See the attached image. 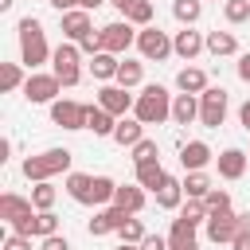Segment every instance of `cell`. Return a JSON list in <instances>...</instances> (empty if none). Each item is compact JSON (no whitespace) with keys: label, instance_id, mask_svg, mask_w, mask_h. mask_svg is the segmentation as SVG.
<instances>
[{"label":"cell","instance_id":"cell-1","mask_svg":"<svg viewBox=\"0 0 250 250\" xmlns=\"http://www.w3.org/2000/svg\"><path fill=\"white\" fill-rule=\"evenodd\" d=\"M133 117H141L145 125H160L172 117V102H168V90L164 86H145L137 94V105H133Z\"/></svg>","mask_w":250,"mask_h":250},{"label":"cell","instance_id":"cell-2","mask_svg":"<svg viewBox=\"0 0 250 250\" xmlns=\"http://www.w3.org/2000/svg\"><path fill=\"white\" fill-rule=\"evenodd\" d=\"M66 168H70V152H66V148H47V152L23 160V176L35 180V184H43V180H51V176H59V172H66Z\"/></svg>","mask_w":250,"mask_h":250},{"label":"cell","instance_id":"cell-3","mask_svg":"<svg viewBox=\"0 0 250 250\" xmlns=\"http://www.w3.org/2000/svg\"><path fill=\"white\" fill-rule=\"evenodd\" d=\"M20 55L27 66H39L51 51H47V35H43V23L39 20H20Z\"/></svg>","mask_w":250,"mask_h":250},{"label":"cell","instance_id":"cell-4","mask_svg":"<svg viewBox=\"0 0 250 250\" xmlns=\"http://www.w3.org/2000/svg\"><path fill=\"white\" fill-rule=\"evenodd\" d=\"M223 117H227V90H223V86H207V90L199 94V121H203L207 129H219Z\"/></svg>","mask_w":250,"mask_h":250},{"label":"cell","instance_id":"cell-5","mask_svg":"<svg viewBox=\"0 0 250 250\" xmlns=\"http://www.w3.org/2000/svg\"><path fill=\"white\" fill-rule=\"evenodd\" d=\"M137 47H141V55H145L148 62H160V59L172 55V39H168L160 27H145V31L137 35Z\"/></svg>","mask_w":250,"mask_h":250},{"label":"cell","instance_id":"cell-6","mask_svg":"<svg viewBox=\"0 0 250 250\" xmlns=\"http://www.w3.org/2000/svg\"><path fill=\"white\" fill-rule=\"evenodd\" d=\"M51 59H55V74H59V82H62V86H78V78H82V70H78V47L62 43Z\"/></svg>","mask_w":250,"mask_h":250},{"label":"cell","instance_id":"cell-7","mask_svg":"<svg viewBox=\"0 0 250 250\" xmlns=\"http://www.w3.org/2000/svg\"><path fill=\"white\" fill-rule=\"evenodd\" d=\"M59 90H62L59 74H31V78L23 82V98H27V102H55Z\"/></svg>","mask_w":250,"mask_h":250},{"label":"cell","instance_id":"cell-8","mask_svg":"<svg viewBox=\"0 0 250 250\" xmlns=\"http://www.w3.org/2000/svg\"><path fill=\"white\" fill-rule=\"evenodd\" d=\"M238 227H242V219L230 215V211H211L207 215V238L211 242H230L238 234Z\"/></svg>","mask_w":250,"mask_h":250},{"label":"cell","instance_id":"cell-9","mask_svg":"<svg viewBox=\"0 0 250 250\" xmlns=\"http://www.w3.org/2000/svg\"><path fill=\"white\" fill-rule=\"evenodd\" d=\"M51 121L62 125V129H86V105L78 102H51Z\"/></svg>","mask_w":250,"mask_h":250},{"label":"cell","instance_id":"cell-10","mask_svg":"<svg viewBox=\"0 0 250 250\" xmlns=\"http://www.w3.org/2000/svg\"><path fill=\"white\" fill-rule=\"evenodd\" d=\"M129 43H133V27H129V20H117V23H105V27H102V51L121 55V51H129Z\"/></svg>","mask_w":250,"mask_h":250},{"label":"cell","instance_id":"cell-11","mask_svg":"<svg viewBox=\"0 0 250 250\" xmlns=\"http://www.w3.org/2000/svg\"><path fill=\"white\" fill-rule=\"evenodd\" d=\"M98 105H102V109H109L113 117H125L137 102L129 98V90H125V86H102V90H98Z\"/></svg>","mask_w":250,"mask_h":250},{"label":"cell","instance_id":"cell-12","mask_svg":"<svg viewBox=\"0 0 250 250\" xmlns=\"http://www.w3.org/2000/svg\"><path fill=\"white\" fill-rule=\"evenodd\" d=\"M31 215H35V203H31V199H20V195H12V191L0 195V219H8L12 227H20V223L31 219Z\"/></svg>","mask_w":250,"mask_h":250},{"label":"cell","instance_id":"cell-13","mask_svg":"<svg viewBox=\"0 0 250 250\" xmlns=\"http://www.w3.org/2000/svg\"><path fill=\"white\" fill-rule=\"evenodd\" d=\"M129 223V211L125 207H105V211H98L94 219H90V234H109V230H121Z\"/></svg>","mask_w":250,"mask_h":250},{"label":"cell","instance_id":"cell-14","mask_svg":"<svg viewBox=\"0 0 250 250\" xmlns=\"http://www.w3.org/2000/svg\"><path fill=\"white\" fill-rule=\"evenodd\" d=\"M168 250H199L195 223H188V219H176V223H172V230H168Z\"/></svg>","mask_w":250,"mask_h":250},{"label":"cell","instance_id":"cell-15","mask_svg":"<svg viewBox=\"0 0 250 250\" xmlns=\"http://www.w3.org/2000/svg\"><path fill=\"white\" fill-rule=\"evenodd\" d=\"M180 164H184L188 172H203V168L211 164V148H207L203 141H188V145L180 148Z\"/></svg>","mask_w":250,"mask_h":250},{"label":"cell","instance_id":"cell-16","mask_svg":"<svg viewBox=\"0 0 250 250\" xmlns=\"http://www.w3.org/2000/svg\"><path fill=\"white\" fill-rule=\"evenodd\" d=\"M203 47H207V39H203L199 31H191V27L176 31V39H172V51H176L180 59H195V55H199Z\"/></svg>","mask_w":250,"mask_h":250},{"label":"cell","instance_id":"cell-17","mask_svg":"<svg viewBox=\"0 0 250 250\" xmlns=\"http://www.w3.org/2000/svg\"><path fill=\"white\" fill-rule=\"evenodd\" d=\"M246 160H250V156H246L242 148H227V152H219L215 164H219V176H223V180H238V176L246 172Z\"/></svg>","mask_w":250,"mask_h":250},{"label":"cell","instance_id":"cell-18","mask_svg":"<svg viewBox=\"0 0 250 250\" xmlns=\"http://www.w3.org/2000/svg\"><path fill=\"white\" fill-rule=\"evenodd\" d=\"M94 27H90V12L86 8H74V12H62V35L66 39H82V35H90Z\"/></svg>","mask_w":250,"mask_h":250},{"label":"cell","instance_id":"cell-19","mask_svg":"<svg viewBox=\"0 0 250 250\" xmlns=\"http://www.w3.org/2000/svg\"><path fill=\"white\" fill-rule=\"evenodd\" d=\"M86 129H94V137H113L117 121H113L109 109H102V105H86Z\"/></svg>","mask_w":250,"mask_h":250},{"label":"cell","instance_id":"cell-20","mask_svg":"<svg viewBox=\"0 0 250 250\" xmlns=\"http://www.w3.org/2000/svg\"><path fill=\"white\" fill-rule=\"evenodd\" d=\"M66 195H70L74 203H94V176L70 172V176H66Z\"/></svg>","mask_w":250,"mask_h":250},{"label":"cell","instance_id":"cell-21","mask_svg":"<svg viewBox=\"0 0 250 250\" xmlns=\"http://www.w3.org/2000/svg\"><path fill=\"white\" fill-rule=\"evenodd\" d=\"M195 117H199L195 94H176V102H172V121H176V125H191Z\"/></svg>","mask_w":250,"mask_h":250},{"label":"cell","instance_id":"cell-22","mask_svg":"<svg viewBox=\"0 0 250 250\" xmlns=\"http://www.w3.org/2000/svg\"><path fill=\"white\" fill-rule=\"evenodd\" d=\"M180 199H184V184L176 176H164V184L156 188V207L172 211V207H180Z\"/></svg>","mask_w":250,"mask_h":250},{"label":"cell","instance_id":"cell-23","mask_svg":"<svg viewBox=\"0 0 250 250\" xmlns=\"http://www.w3.org/2000/svg\"><path fill=\"white\" fill-rule=\"evenodd\" d=\"M117 66H121V62H117L113 51H98V55L90 59V74L102 78V82H105V78H117Z\"/></svg>","mask_w":250,"mask_h":250},{"label":"cell","instance_id":"cell-24","mask_svg":"<svg viewBox=\"0 0 250 250\" xmlns=\"http://www.w3.org/2000/svg\"><path fill=\"white\" fill-rule=\"evenodd\" d=\"M176 86H180L184 94H203V90H207V74H203L199 66H184V70L176 74Z\"/></svg>","mask_w":250,"mask_h":250},{"label":"cell","instance_id":"cell-25","mask_svg":"<svg viewBox=\"0 0 250 250\" xmlns=\"http://www.w3.org/2000/svg\"><path fill=\"white\" fill-rule=\"evenodd\" d=\"M141 129H145V121H141V117H121V121H117V129H113V141L133 148V145L141 141Z\"/></svg>","mask_w":250,"mask_h":250},{"label":"cell","instance_id":"cell-26","mask_svg":"<svg viewBox=\"0 0 250 250\" xmlns=\"http://www.w3.org/2000/svg\"><path fill=\"white\" fill-rule=\"evenodd\" d=\"M164 176H168V172L160 168V160H145V164H137V184H141V188H152V191H156V188L164 184Z\"/></svg>","mask_w":250,"mask_h":250},{"label":"cell","instance_id":"cell-27","mask_svg":"<svg viewBox=\"0 0 250 250\" xmlns=\"http://www.w3.org/2000/svg\"><path fill=\"white\" fill-rule=\"evenodd\" d=\"M207 51H211L215 59H219V55H234V51H238V39H234L230 31H211V35H207Z\"/></svg>","mask_w":250,"mask_h":250},{"label":"cell","instance_id":"cell-28","mask_svg":"<svg viewBox=\"0 0 250 250\" xmlns=\"http://www.w3.org/2000/svg\"><path fill=\"white\" fill-rule=\"evenodd\" d=\"M113 203L125 207L129 215H137V211L145 207V191H141V188H117V191H113Z\"/></svg>","mask_w":250,"mask_h":250},{"label":"cell","instance_id":"cell-29","mask_svg":"<svg viewBox=\"0 0 250 250\" xmlns=\"http://www.w3.org/2000/svg\"><path fill=\"white\" fill-rule=\"evenodd\" d=\"M199 12H203V0H176V4H172V16H176L180 23H188V27L199 20Z\"/></svg>","mask_w":250,"mask_h":250},{"label":"cell","instance_id":"cell-30","mask_svg":"<svg viewBox=\"0 0 250 250\" xmlns=\"http://www.w3.org/2000/svg\"><path fill=\"white\" fill-rule=\"evenodd\" d=\"M141 62H133V59H125L121 66H117V86H125V90H133V86H141Z\"/></svg>","mask_w":250,"mask_h":250},{"label":"cell","instance_id":"cell-31","mask_svg":"<svg viewBox=\"0 0 250 250\" xmlns=\"http://www.w3.org/2000/svg\"><path fill=\"white\" fill-rule=\"evenodd\" d=\"M31 234H35V238L59 234V219H55L51 211H35V219H31Z\"/></svg>","mask_w":250,"mask_h":250},{"label":"cell","instance_id":"cell-32","mask_svg":"<svg viewBox=\"0 0 250 250\" xmlns=\"http://www.w3.org/2000/svg\"><path fill=\"white\" fill-rule=\"evenodd\" d=\"M184 191H188V199H203V195L211 191V180H207L203 172H188V180H184Z\"/></svg>","mask_w":250,"mask_h":250},{"label":"cell","instance_id":"cell-33","mask_svg":"<svg viewBox=\"0 0 250 250\" xmlns=\"http://www.w3.org/2000/svg\"><path fill=\"white\" fill-rule=\"evenodd\" d=\"M55 195H59V191H55L47 180H43V184H35V191H31V203H35V211H51V207H55Z\"/></svg>","mask_w":250,"mask_h":250},{"label":"cell","instance_id":"cell-34","mask_svg":"<svg viewBox=\"0 0 250 250\" xmlns=\"http://www.w3.org/2000/svg\"><path fill=\"white\" fill-rule=\"evenodd\" d=\"M223 16H227V23L250 20V0H227V4H223Z\"/></svg>","mask_w":250,"mask_h":250},{"label":"cell","instance_id":"cell-35","mask_svg":"<svg viewBox=\"0 0 250 250\" xmlns=\"http://www.w3.org/2000/svg\"><path fill=\"white\" fill-rule=\"evenodd\" d=\"M207 215H211V211H207L203 199H188L184 211H180V219H188V223H207Z\"/></svg>","mask_w":250,"mask_h":250},{"label":"cell","instance_id":"cell-36","mask_svg":"<svg viewBox=\"0 0 250 250\" xmlns=\"http://www.w3.org/2000/svg\"><path fill=\"white\" fill-rule=\"evenodd\" d=\"M125 20H129V23H141V27H148V20H152V0H137V4L125 12Z\"/></svg>","mask_w":250,"mask_h":250},{"label":"cell","instance_id":"cell-37","mask_svg":"<svg viewBox=\"0 0 250 250\" xmlns=\"http://www.w3.org/2000/svg\"><path fill=\"white\" fill-rule=\"evenodd\" d=\"M117 234H121V242H133V246L145 242V227H141V219H133V215H129V223H125Z\"/></svg>","mask_w":250,"mask_h":250},{"label":"cell","instance_id":"cell-38","mask_svg":"<svg viewBox=\"0 0 250 250\" xmlns=\"http://www.w3.org/2000/svg\"><path fill=\"white\" fill-rule=\"evenodd\" d=\"M20 82H23L20 66H16V62H4V66H0V90H16Z\"/></svg>","mask_w":250,"mask_h":250},{"label":"cell","instance_id":"cell-39","mask_svg":"<svg viewBox=\"0 0 250 250\" xmlns=\"http://www.w3.org/2000/svg\"><path fill=\"white\" fill-rule=\"evenodd\" d=\"M145 160H156V141H148V137H141L133 145V164H145Z\"/></svg>","mask_w":250,"mask_h":250},{"label":"cell","instance_id":"cell-40","mask_svg":"<svg viewBox=\"0 0 250 250\" xmlns=\"http://www.w3.org/2000/svg\"><path fill=\"white\" fill-rule=\"evenodd\" d=\"M113 191H117V184H113L109 176H94V203H105V199H113Z\"/></svg>","mask_w":250,"mask_h":250},{"label":"cell","instance_id":"cell-41","mask_svg":"<svg viewBox=\"0 0 250 250\" xmlns=\"http://www.w3.org/2000/svg\"><path fill=\"white\" fill-rule=\"evenodd\" d=\"M203 203H207V211H230V195H227L223 188H211V191L203 195Z\"/></svg>","mask_w":250,"mask_h":250},{"label":"cell","instance_id":"cell-42","mask_svg":"<svg viewBox=\"0 0 250 250\" xmlns=\"http://www.w3.org/2000/svg\"><path fill=\"white\" fill-rule=\"evenodd\" d=\"M4 250H31V234H20V230H12V234L4 238Z\"/></svg>","mask_w":250,"mask_h":250},{"label":"cell","instance_id":"cell-43","mask_svg":"<svg viewBox=\"0 0 250 250\" xmlns=\"http://www.w3.org/2000/svg\"><path fill=\"white\" fill-rule=\"evenodd\" d=\"M78 47H82L86 55H98V51H102V31H90V35H82V39H78Z\"/></svg>","mask_w":250,"mask_h":250},{"label":"cell","instance_id":"cell-44","mask_svg":"<svg viewBox=\"0 0 250 250\" xmlns=\"http://www.w3.org/2000/svg\"><path fill=\"white\" fill-rule=\"evenodd\" d=\"M39 250H70V242H66V238H62V234H47V238H43V246H39Z\"/></svg>","mask_w":250,"mask_h":250},{"label":"cell","instance_id":"cell-45","mask_svg":"<svg viewBox=\"0 0 250 250\" xmlns=\"http://www.w3.org/2000/svg\"><path fill=\"white\" fill-rule=\"evenodd\" d=\"M141 250H168V238H160V234H145Z\"/></svg>","mask_w":250,"mask_h":250},{"label":"cell","instance_id":"cell-46","mask_svg":"<svg viewBox=\"0 0 250 250\" xmlns=\"http://www.w3.org/2000/svg\"><path fill=\"white\" fill-rule=\"evenodd\" d=\"M230 246H234V250H250V230H246V227H238V234L230 238Z\"/></svg>","mask_w":250,"mask_h":250},{"label":"cell","instance_id":"cell-47","mask_svg":"<svg viewBox=\"0 0 250 250\" xmlns=\"http://www.w3.org/2000/svg\"><path fill=\"white\" fill-rule=\"evenodd\" d=\"M238 78H242V82H250V55H242V59H238Z\"/></svg>","mask_w":250,"mask_h":250},{"label":"cell","instance_id":"cell-48","mask_svg":"<svg viewBox=\"0 0 250 250\" xmlns=\"http://www.w3.org/2000/svg\"><path fill=\"white\" fill-rule=\"evenodd\" d=\"M59 12H74V8H82V0H51Z\"/></svg>","mask_w":250,"mask_h":250},{"label":"cell","instance_id":"cell-49","mask_svg":"<svg viewBox=\"0 0 250 250\" xmlns=\"http://www.w3.org/2000/svg\"><path fill=\"white\" fill-rule=\"evenodd\" d=\"M238 121L250 129V102H242V109H238Z\"/></svg>","mask_w":250,"mask_h":250},{"label":"cell","instance_id":"cell-50","mask_svg":"<svg viewBox=\"0 0 250 250\" xmlns=\"http://www.w3.org/2000/svg\"><path fill=\"white\" fill-rule=\"evenodd\" d=\"M109 4H113V8H117V12H129V8H133V4H137V0H109Z\"/></svg>","mask_w":250,"mask_h":250},{"label":"cell","instance_id":"cell-51","mask_svg":"<svg viewBox=\"0 0 250 250\" xmlns=\"http://www.w3.org/2000/svg\"><path fill=\"white\" fill-rule=\"evenodd\" d=\"M98 4H105V0H82V8L90 12V8H98Z\"/></svg>","mask_w":250,"mask_h":250},{"label":"cell","instance_id":"cell-52","mask_svg":"<svg viewBox=\"0 0 250 250\" xmlns=\"http://www.w3.org/2000/svg\"><path fill=\"white\" fill-rule=\"evenodd\" d=\"M117 250H141V246H133V242H121V246H117Z\"/></svg>","mask_w":250,"mask_h":250},{"label":"cell","instance_id":"cell-53","mask_svg":"<svg viewBox=\"0 0 250 250\" xmlns=\"http://www.w3.org/2000/svg\"><path fill=\"white\" fill-rule=\"evenodd\" d=\"M8 8H12V0H0V12H8Z\"/></svg>","mask_w":250,"mask_h":250},{"label":"cell","instance_id":"cell-54","mask_svg":"<svg viewBox=\"0 0 250 250\" xmlns=\"http://www.w3.org/2000/svg\"><path fill=\"white\" fill-rule=\"evenodd\" d=\"M238 219H242V227H246V230H250V215H238Z\"/></svg>","mask_w":250,"mask_h":250}]
</instances>
